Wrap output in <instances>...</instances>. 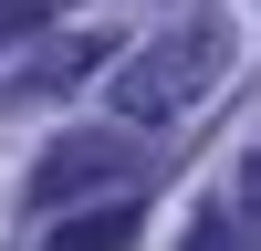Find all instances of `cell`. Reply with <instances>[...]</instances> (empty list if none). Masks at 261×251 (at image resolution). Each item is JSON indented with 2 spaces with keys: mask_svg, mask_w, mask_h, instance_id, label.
I'll use <instances>...</instances> for the list:
<instances>
[{
  "mask_svg": "<svg viewBox=\"0 0 261 251\" xmlns=\"http://www.w3.org/2000/svg\"><path fill=\"white\" fill-rule=\"evenodd\" d=\"M230 230H241V220H220V209L199 199V220H188V241H178V251H230Z\"/></svg>",
  "mask_w": 261,
  "mask_h": 251,
  "instance_id": "5b68a950",
  "label": "cell"
},
{
  "mask_svg": "<svg viewBox=\"0 0 261 251\" xmlns=\"http://www.w3.org/2000/svg\"><path fill=\"white\" fill-rule=\"evenodd\" d=\"M220 73H230V21H167L157 42H136V53L115 63V126H167V115H188L199 94H220Z\"/></svg>",
  "mask_w": 261,
  "mask_h": 251,
  "instance_id": "6da1fadb",
  "label": "cell"
},
{
  "mask_svg": "<svg viewBox=\"0 0 261 251\" xmlns=\"http://www.w3.org/2000/svg\"><path fill=\"white\" fill-rule=\"evenodd\" d=\"M125 178H136V146H125L115 126H84V136H63L53 157L32 167V188H21V199H32V209H73L84 188H125Z\"/></svg>",
  "mask_w": 261,
  "mask_h": 251,
  "instance_id": "7a4b0ae2",
  "label": "cell"
},
{
  "mask_svg": "<svg viewBox=\"0 0 261 251\" xmlns=\"http://www.w3.org/2000/svg\"><path fill=\"white\" fill-rule=\"evenodd\" d=\"M94 63H105V42H42V53L21 63V84H11V94H21V105H32V94H73Z\"/></svg>",
  "mask_w": 261,
  "mask_h": 251,
  "instance_id": "277c9868",
  "label": "cell"
},
{
  "mask_svg": "<svg viewBox=\"0 0 261 251\" xmlns=\"http://www.w3.org/2000/svg\"><path fill=\"white\" fill-rule=\"evenodd\" d=\"M241 230H251V251H261V146L241 157Z\"/></svg>",
  "mask_w": 261,
  "mask_h": 251,
  "instance_id": "8992f818",
  "label": "cell"
},
{
  "mask_svg": "<svg viewBox=\"0 0 261 251\" xmlns=\"http://www.w3.org/2000/svg\"><path fill=\"white\" fill-rule=\"evenodd\" d=\"M42 11H63V0H0V32H32Z\"/></svg>",
  "mask_w": 261,
  "mask_h": 251,
  "instance_id": "52a82bcc",
  "label": "cell"
},
{
  "mask_svg": "<svg viewBox=\"0 0 261 251\" xmlns=\"http://www.w3.org/2000/svg\"><path fill=\"white\" fill-rule=\"evenodd\" d=\"M136 230H146V199H136V188H115L105 209H73V220L53 230V251H125Z\"/></svg>",
  "mask_w": 261,
  "mask_h": 251,
  "instance_id": "3957f363",
  "label": "cell"
}]
</instances>
